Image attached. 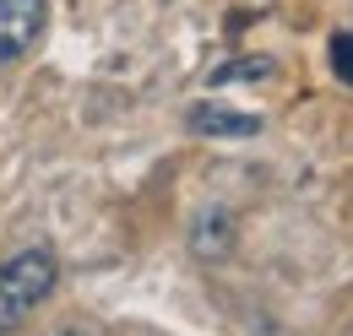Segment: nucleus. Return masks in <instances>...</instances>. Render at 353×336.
Masks as SVG:
<instances>
[{
    "label": "nucleus",
    "instance_id": "f257e3e1",
    "mask_svg": "<svg viewBox=\"0 0 353 336\" xmlns=\"http://www.w3.org/2000/svg\"><path fill=\"white\" fill-rule=\"evenodd\" d=\"M60 288V260L49 250H22L0 266V336L22 331L33 309Z\"/></svg>",
    "mask_w": 353,
    "mask_h": 336
},
{
    "label": "nucleus",
    "instance_id": "f03ea898",
    "mask_svg": "<svg viewBox=\"0 0 353 336\" xmlns=\"http://www.w3.org/2000/svg\"><path fill=\"white\" fill-rule=\"evenodd\" d=\"M44 0H0V60H22L44 39Z\"/></svg>",
    "mask_w": 353,
    "mask_h": 336
},
{
    "label": "nucleus",
    "instance_id": "7ed1b4c3",
    "mask_svg": "<svg viewBox=\"0 0 353 336\" xmlns=\"http://www.w3.org/2000/svg\"><path fill=\"white\" fill-rule=\"evenodd\" d=\"M190 130H196V136H256V130H261V114L223 109V103H196V109H190Z\"/></svg>",
    "mask_w": 353,
    "mask_h": 336
},
{
    "label": "nucleus",
    "instance_id": "20e7f679",
    "mask_svg": "<svg viewBox=\"0 0 353 336\" xmlns=\"http://www.w3.org/2000/svg\"><path fill=\"white\" fill-rule=\"evenodd\" d=\"M190 244H196V255H207V260H223L228 244H234V217L223 207H207L196 217V228H190Z\"/></svg>",
    "mask_w": 353,
    "mask_h": 336
},
{
    "label": "nucleus",
    "instance_id": "39448f33",
    "mask_svg": "<svg viewBox=\"0 0 353 336\" xmlns=\"http://www.w3.org/2000/svg\"><path fill=\"white\" fill-rule=\"evenodd\" d=\"M266 76H272V60H266V54H256V60H234V65L212 71V87H228V82H266Z\"/></svg>",
    "mask_w": 353,
    "mask_h": 336
},
{
    "label": "nucleus",
    "instance_id": "423d86ee",
    "mask_svg": "<svg viewBox=\"0 0 353 336\" xmlns=\"http://www.w3.org/2000/svg\"><path fill=\"white\" fill-rule=\"evenodd\" d=\"M332 71H337V82L353 87V33H337V39H332Z\"/></svg>",
    "mask_w": 353,
    "mask_h": 336
}]
</instances>
